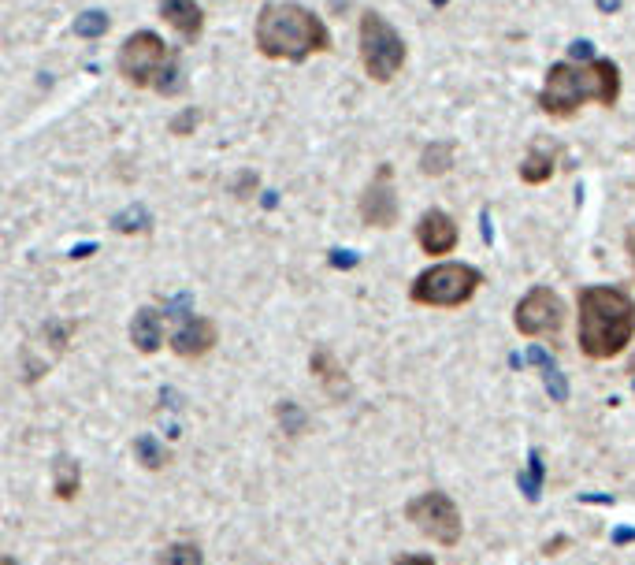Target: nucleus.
I'll use <instances>...</instances> for the list:
<instances>
[{
    "label": "nucleus",
    "mask_w": 635,
    "mask_h": 565,
    "mask_svg": "<svg viewBox=\"0 0 635 565\" xmlns=\"http://www.w3.org/2000/svg\"><path fill=\"white\" fill-rule=\"evenodd\" d=\"M134 450H138V458H142V465H149V469H164L171 461V454L160 443H156L153 435H142L138 443H134Z\"/></svg>",
    "instance_id": "aec40b11"
},
{
    "label": "nucleus",
    "mask_w": 635,
    "mask_h": 565,
    "mask_svg": "<svg viewBox=\"0 0 635 565\" xmlns=\"http://www.w3.org/2000/svg\"><path fill=\"white\" fill-rule=\"evenodd\" d=\"M160 15L182 38H197L205 30V8L197 0H160Z\"/></svg>",
    "instance_id": "ddd939ff"
},
{
    "label": "nucleus",
    "mask_w": 635,
    "mask_h": 565,
    "mask_svg": "<svg viewBox=\"0 0 635 565\" xmlns=\"http://www.w3.org/2000/svg\"><path fill=\"white\" fill-rule=\"evenodd\" d=\"M405 517L413 521L416 532H424L431 543L439 547H457L461 536H465V517H461V506L454 502V495L446 491H424L416 499L405 502Z\"/></svg>",
    "instance_id": "423d86ee"
},
{
    "label": "nucleus",
    "mask_w": 635,
    "mask_h": 565,
    "mask_svg": "<svg viewBox=\"0 0 635 565\" xmlns=\"http://www.w3.org/2000/svg\"><path fill=\"white\" fill-rule=\"evenodd\" d=\"M201 119H205V112H201V108H186L182 116L171 119V134H182V138H186V134H194V127L201 123Z\"/></svg>",
    "instance_id": "5701e85b"
},
{
    "label": "nucleus",
    "mask_w": 635,
    "mask_h": 565,
    "mask_svg": "<svg viewBox=\"0 0 635 565\" xmlns=\"http://www.w3.org/2000/svg\"><path fill=\"white\" fill-rule=\"evenodd\" d=\"M357 212L368 227H379V231H390V227L402 220V201H398V186H394V168L390 164H379L372 183L364 186L361 201H357Z\"/></svg>",
    "instance_id": "1a4fd4ad"
},
{
    "label": "nucleus",
    "mask_w": 635,
    "mask_h": 565,
    "mask_svg": "<svg viewBox=\"0 0 635 565\" xmlns=\"http://www.w3.org/2000/svg\"><path fill=\"white\" fill-rule=\"evenodd\" d=\"M156 93H164V97H175V93L182 90V75H179V56H171L164 60V67H160V75H156L153 82Z\"/></svg>",
    "instance_id": "6ab92c4d"
},
{
    "label": "nucleus",
    "mask_w": 635,
    "mask_h": 565,
    "mask_svg": "<svg viewBox=\"0 0 635 565\" xmlns=\"http://www.w3.org/2000/svg\"><path fill=\"white\" fill-rule=\"evenodd\" d=\"M312 376H316V383L327 391V398H335V402H346L350 398V376H346V368L338 365V357L327 350V346H320L316 354H312Z\"/></svg>",
    "instance_id": "f8f14e48"
},
{
    "label": "nucleus",
    "mask_w": 635,
    "mask_h": 565,
    "mask_svg": "<svg viewBox=\"0 0 635 565\" xmlns=\"http://www.w3.org/2000/svg\"><path fill=\"white\" fill-rule=\"evenodd\" d=\"M160 565H205V554L197 543H171L160 551Z\"/></svg>",
    "instance_id": "a211bd4d"
},
{
    "label": "nucleus",
    "mask_w": 635,
    "mask_h": 565,
    "mask_svg": "<svg viewBox=\"0 0 635 565\" xmlns=\"http://www.w3.org/2000/svg\"><path fill=\"white\" fill-rule=\"evenodd\" d=\"M624 253H628V264H632V272H635V231L624 235Z\"/></svg>",
    "instance_id": "a878e982"
},
{
    "label": "nucleus",
    "mask_w": 635,
    "mask_h": 565,
    "mask_svg": "<svg viewBox=\"0 0 635 565\" xmlns=\"http://www.w3.org/2000/svg\"><path fill=\"white\" fill-rule=\"evenodd\" d=\"M435 4H446V0H435Z\"/></svg>",
    "instance_id": "cd10ccee"
},
{
    "label": "nucleus",
    "mask_w": 635,
    "mask_h": 565,
    "mask_svg": "<svg viewBox=\"0 0 635 565\" xmlns=\"http://www.w3.org/2000/svg\"><path fill=\"white\" fill-rule=\"evenodd\" d=\"M457 242H461V227H457V220L446 209H428L420 216V224H416V246L428 253V257L446 261V257L457 250Z\"/></svg>",
    "instance_id": "9d476101"
},
{
    "label": "nucleus",
    "mask_w": 635,
    "mask_h": 565,
    "mask_svg": "<svg viewBox=\"0 0 635 565\" xmlns=\"http://www.w3.org/2000/svg\"><path fill=\"white\" fill-rule=\"evenodd\" d=\"M487 283L476 264L465 261H439L424 268L420 276L409 283V302L424 305V309H461L468 305L480 287Z\"/></svg>",
    "instance_id": "20e7f679"
},
{
    "label": "nucleus",
    "mask_w": 635,
    "mask_h": 565,
    "mask_svg": "<svg viewBox=\"0 0 635 565\" xmlns=\"http://www.w3.org/2000/svg\"><path fill=\"white\" fill-rule=\"evenodd\" d=\"M454 142H431L424 145V153H420V171L428 175V179H442L446 171L454 168Z\"/></svg>",
    "instance_id": "dca6fc26"
},
{
    "label": "nucleus",
    "mask_w": 635,
    "mask_h": 565,
    "mask_svg": "<svg viewBox=\"0 0 635 565\" xmlns=\"http://www.w3.org/2000/svg\"><path fill=\"white\" fill-rule=\"evenodd\" d=\"M357 41H361V67L372 82H394L402 75L405 60H409V45L398 30L390 27L379 12H364L361 27H357Z\"/></svg>",
    "instance_id": "39448f33"
},
{
    "label": "nucleus",
    "mask_w": 635,
    "mask_h": 565,
    "mask_svg": "<svg viewBox=\"0 0 635 565\" xmlns=\"http://www.w3.org/2000/svg\"><path fill=\"white\" fill-rule=\"evenodd\" d=\"M394 565H439L431 554H402V558H394Z\"/></svg>",
    "instance_id": "393cba45"
},
{
    "label": "nucleus",
    "mask_w": 635,
    "mask_h": 565,
    "mask_svg": "<svg viewBox=\"0 0 635 565\" xmlns=\"http://www.w3.org/2000/svg\"><path fill=\"white\" fill-rule=\"evenodd\" d=\"M554 171H558V157L554 153H546V149H532L528 157L520 160V183L524 186H546L554 179Z\"/></svg>",
    "instance_id": "2eb2a0df"
},
{
    "label": "nucleus",
    "mask_w": 635,
    "mask_h": 565,
    "mask_svg": "<svg viewBox=\"0 0 635 565\" xmlns=\"http://www.w3.org/2000/svg\"><path fill=\"white\" fill-rule=\"evenodd\" d=\"M257 49L268 60L301 64L316 53H331V30L301 4H264L257 15Z\"/></svg>",
    "instance_id": "7ed1b4c3"
},
{
    "label": "nucleus",
    "mask_w": 635,
    "mask_h": 565,
    "mask_svg": "<svg viewBox=\"0 0 635 565\" xmlns=\"http://www.w3.org/2000/svg\"><path fill=\"white\" fill-rule=\"evenodd\" d=\"M565 320H569V309H565L558 290L550 287H532L513 309V328L524 339H554V335H561Z\"/></svg>",
    "instance_id": "0eeeda50"
},
{
    "label": "nucleus",
    "mask_w": 635,
    "mask_h": 565,
    "mask_svg": "<svg viewBox=\"0 0 635 565\" xmlns=\"http://www.w3.org/2000/svg\"><path fill=\"white\" fill-rule=\"evenodd\" d=\"M216 346V324L205 316H182V324L171 335V350L179 357H205Z\"/></svg>",
    "instance_id": "9b49d317"
},
{
    "label": "nucleus",
    "mask_w": 635,
    "mask_h": 565,
    "mask_svg": "<svg viewBox=\"0 0 635 565\" xmlns=\"http://www.w3.org/2000/svg\"><path fill=\"white\" fill-rule=\"evenodd\" d=\"M75 34L78 38H104V34H108V15L104 12H82L75 19Z\"/></svg>",
    "instance_id": "412c9836"
},
{
    "label": "nucleus",
    "mask_w": 635,
    "mask_h": 565,
    "mask_svg": "<svg viewBox=\"0 0 635 565\" xmlns=\"http://www.w3.org/2000/svg\"><path fill=\"white\" fill-rule=\"evenodd\" d=\"M0 565H15V562H12V558H0Z\"/></svg>",
    "instance_id": "bb28decb"
},
{
    "label": "nucleus",
    "mask_w": 635,
    "mask_h": 565,
    "mask_svg": "<svg viewBox=\"0 0 635 565\" xmlns=\"http://www.w3.org/2000/svg\"><path fill=\"white\" fill-rule=\"evenodd\" d=\"M78 487H82V469L75 458H56V495L60 499H75Z\"/></svg>",
    "instance_id": "f3484780"
},
{
    "label": "nucleus",
    "mask_w": 635,
    "mask_h": 565,
    "mask_svg": "<svg viewBox=\"0 0 635 565\" xmlns=\"http://www.w3.org/2000/svg\"><path fill=\"white\" fill-rule=\"evenodd\" d=\"M130 342L138 354H156L164 342V316L160 309H138L130 320Z\"/></svg>",
    "instance_id": "4468645a"
},
{
    "label": "nucleus",
    "mask_w": 635,
    "mask_h": 565,
    "mask_svg": "<svg viewBox=\"0 0 635 565\" xmlns=\"http://www.w3.org/2000/svg\"><path fill=\"white\" fill-rule=\"evenodd\" d=\"M145 227H149V212L145 209H130L123 216H116V231H123V235H134V231H145Z\"/></svg>",
    "instance_id": "4be33fe9"
},
{
    "label": "nucleus",
    "mask_w": 635,
    "mask_h": 565,
    "mask_svg": "<svg viewBox=\"0 0 635 565\" xmlns=\"http://www.w3.org/2000/svg\"><path fill=\"white\" fill-rule=\"evenodd\" d=\"M164 60H168V45L160 41V34L138 30V34H130L127 45L119 49V75H123L130 86L149 90L156 82V75H160Z\"/></svg>",
    "instance_id": "6e6552de"
},
{
    "label": "nucleus",
    "mask_w": 635,
    "mask_h": 565,
    "mask_svg": "<svg viewBox=\"0 0 635 565\" xmlns=\"http://www.w3.org/2000/svg\"><path fill=\"white\" fill-rule=\"evenodd\" d=\"M279 421H283V428L290 435H298L301 428H305V413H301V409H294L290 402H283V406H279Z\"/></svg>",
    "instance_id": "b1692460"
},
{
    "label": "nucleus",
    "mask_w": 635,
    "mask_h": 565,
    "mask_svg": "<svg viewBox=\"0 0 635 565\" xmlns=\"http://www.w3.org/2000/svg\"><path fill=\"white\" fill-rule=\"evenodd\" d=\"M635 342V298L621 283L576 290V346L587 361H617Z\"/></svg>",
    "instance_id": "f03ea898"
},
{
    "label": "nucleus",
    "mask_w": 635,
    "mask_h": 565,
    "mask_svg": "<svg viewBox=\"0 0 635 565\" xmlns=\"http://www.w3.org/2000/svg\"><path fill=\"white\" fill-rule=\"evenodd\" d=\"M624 93V75L617 60L610 56H591V60H558L546 67V79L535 93L539 112L550 119L580 116L584 105L598 108H617Z\"/></svg>",
    "instance_id": "f257e3e1"
}]
</instances>
